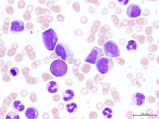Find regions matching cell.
Here are the masks:
<instances>
[{
    "instance_id": "1",
    "label": "cell",
    "mask_w": 159,
    "mask_h": 119,
    "mask_svg": "<svg viewBox=\"0 0 159 119\" xmlns=\"http://www.w3.org/2000/svg\"><path fill=\"white\" fill-rule=\"evenodd\" d=\"M42 39L44 46L48 50H54L58 41V37L53 29H50L44 31L42 35Z\"/></svg>"
},
{
    "instance_id": "2",
    "label": "cell",
    "mask_w": 159,
    "mask_h": 119,
    "mask_svg": "<svg viewBox=\"0 0 159 119\" xmlns=\"http://www.w3.org/2000/svg\"><path fill=\"white\" fill-rule=\"evenodd\" d=\"M50 71L53 76L61 77L65 76L68 71V66L64 61L61 60H56L52 63Z\"/></svg>"
},
{
    "instance_id": "3",
    "label": "cell",
    "mask_w": 159,
    "mask_h": 119,
    "mask_svg": "<svg viewBox=\"0 0 159 119\" xmlns=\"http://www.w3.org/2000/svg\"><path fill=\"white\" fill-rule=\"evenodd\" d=\"M55 52L58 56L61 57L62 60H67L68 58H72L73 57L71 48L68 44L63 42H60L55 48Z\"/></svg>"
},
{
    "instance_id": "4",
    "label": "cell",
    "mask_w": 159,
    "mask_h": 119,
    "mask_svg": "<svg viewBox=\"0 0 159 119\" xmlns=\"http://www.w3.org/2000/svg\"><path fill=\"white\" fill-rule=\"evenodd\" d=\"M114 66L113 60L108 57L101 58L96 64L97 70L102 74H108L112 71Z\"/></svg>"
},
{
    "instance_id": "5",
    "label": "cell",
    "mask_w": 159,
    "mask_h": 119,
    "mask_svg": "<svg viewBox=\"0 0 159 119\" xmlns=\"http://www.w3.org/2000/svg\"><path fill=\"white\" fill-rule=\"evenodd\" d=\"M105 55L111 58L118 57L120 55V51L117 44L110 40L105 42L103 45Z\"/></svg>"
},
{
    "instance_id": "6",
    "label": "cell",
    "mask_w": 159,
    "mask_h": 119,
    "mask_svg": "<svg viewBox=\"0 0 159 119\" xmlns=\"http://www.w3.org/2000/svg\"><path fill=\"white\" fill-rule=\"evenodd\" d=\"M104 55V54L102 50L97 46H94L92 49L89 54L85 58L84 61L87 63L95 64Z\"/></svg>"
},
{
    "instance_id": "7",
    "label": "cell",
    "mask_w": 159,
    "mask_h": 119,
    "mask_svg": "<svg viewBox=\"0 0 159 119\" xmlns=\"http://www.w3.org/2000/svg\"><path fill=\"white\" fill-rule=\"evenodd\" d=\"M142 8L139 5L132 4L129 5L127 9V14L130 18H136L141 15Z\"/></svg>"
},
{
    "instance_id": "8",
    "label": "cell",
    "mask_w": 159,
    "mask_h": 119,
    "mask_svg": "<svg viewBox=\"0 0 159 119\" xmlns=\"http://www.w3.org/2000/svg\"><path fill=\"white\" fill-rule=\"evenodd\" d=\"M25 25L24 22L19 20H15L11 23L10 32L15 34H18L24 31Z\"/></svg>"
},
{
    "instance_id": "9",
    "label": "cell",
    "mask_w": 159,
    "mask_h": 119,
    "mask_svg": "<svg viewBox=\"0 0 159 119\" xmlns=\"http://www.w3.org/2000/svg\"><path fill=\"white\" fill-rule=\"evenodd\" d=\"M131 99L136 106L140 107L144 104L146 97L144 94L137 92L132 95Z\"/></svg>"
},
{
    "instance_id": "10",
    "label": "cell",
    "mask_w": 159,
    "mask_h": 119,
    "mask_svg": "<svg viewBox=\"0 0 159 119\" xmlns=\"http://www.w3.org/2000/svg\"><path fill=\"white\" fill-rule=\"evenodd\" d=\"M39 116V112L37 109L34 107H30L25 111V117L28 119H35Z\"/></svg>"
},
{
    "instance_id": "11",
    "label": "cell",
    "mask_w": 159,
    "mask_h": 119,
    "mask_svg": "<svg viewBox=\"0 0 159 119\" xmlns=\"http://www.w3.org/2000/svg\"><path fill=\"white\" fill-rule=\"evenodd\" d=\"M62 98L65 102H69L74 100L75 97V94L72 90H65L62 93Z\"/></svg>"
},
{
    "instance_id": "12",
    "label": "cell",
    "mask_w": 159,
    "mask_h": 119,
    "mask_svg": "<svg viewBox=\"0 0 159 119\" xmlns=\"http://www.w3.org/2000/svg\"><path fill=\"white\" fill-rule=\"evenodd\" d=\"M59 89V84L56 81H50V82H48L47 85L46 89L49 93H56L57 92Z\"/></svg>"
},
{
    "instance_id": "13",
    "label": "cell",
    "mask_w": 159,
    "mask_h": 119,
    "mask_svg": "<svg viewBox=\"0 0 159 119\" xmlns=\"http://www.w3.org/2000/svg\"><path fill=\"white\" fill-rule=\"evenodd\" d=\"M12 108L15 111L21 113L25 109V104L20 100H15L12 104Z\"/></svg>"
},
{
    "instance_id": "14",
    "label": "cell",
    "mask_w": 159,
    "mask_h": 119,
    "mask_svg": "<svg viewBox=\"0 0 159 119\" xmlns=\"http://www.w3.org/2000/svg\"><path fill=\"white\" fill-rule=\"evenodd\" d=\"M138 44L137 42L133 40L129 41L126 45V48H127V50L130 52L136 51L138 49Z\"/></svg>"
},
{
    "instance_id": "15",
    "label": "cell",
    "mask_w": 159,
    "mask_h": 119,
    "mask_svg": "<svg viewBox=\"0 0 159 119\" xmlns=\"http://www.w3.org/2000/svg\"><path fill=\"white\" fill-rule=\"evenodd\" d=\"M65 109L69 113L73 114L75 113L77 111L78 107H77V105L75 103H70L66 104L65 106Z\"/></svg>"
},
{
    "instance_id": "16",
    "label": "cell",
    "mask_w": 159,
    "mask_h": 119,
    "mask_svg": "<svg viewBox=\"0 0 159 119\" xmlns=\"http://www.w3.org/2000/svg\"><path fill=\"white\" fill-rule=\"evenodd\" d=\"M114 112L113 110L110 108H106L103 110L102 115L105 118L111 119L114 115Z\"/></svg>"
},
{
    "instance_id": "17",
    "label": "cell",
    "mask_w": 159,
    "mask_h": 119,
    "mask_svg": "<svg viewBox=\"0 0 159 119\" xmlns=\"http://www.w3.org/2000/svg\"><path fill=\"white\" fill-rule=\"evenodd\" d=\"M6 119H20V116L18 113L13 111H11L7 115Z\"/></svg>"
},
{
    "instance_id": "18",
    "label": "cell",
    "mask_w": 159,
    "mask_h": 119,
    "mask_svg": "<svg viewBox=\"0 0 159 119\" xmlns=\"http://www.w3.org/2000/svg\"><path fill=\"white\" fill-rule=\"evenodd\" d=\"M19 69L16 67L11 68L10 71V74L12 77H16L19 74Z\"/></svg>"
},
{
    "instance_id": "19",
    "label": "cell",
    "mask_w": 159,
    "mask_h": 119,
    "mask_svg": "<svg viewBox=\"0 0 159 119\" xmlns=\"http://www.w3.org/2000/svg\"><path fill=\"white\" fill-rule=\"evenodd\" d=\"M117 2L120 5L126 6L129 2V0H118Z\"/></svg>"
}]
</instances>
